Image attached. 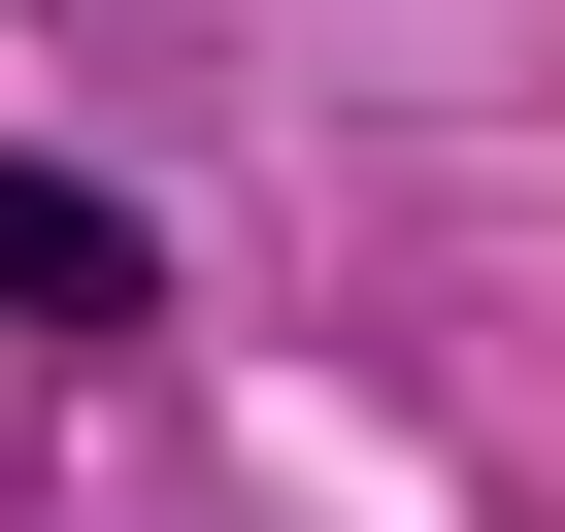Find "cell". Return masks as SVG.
<instances>
[{"instance_id": "1", "label": "cell", "mask_w": 565, "mask_h": 532, "mask_svg": "<svg viewBox=\"0 0 565 532\" xmlns=\"http://www.w3.org/2000/svg\"><path fill=\"white\" fill-rule=\"evenodd\" d=\"M0 333H134V200L100 167H0Z\"/></svg>"}]
</instances>
